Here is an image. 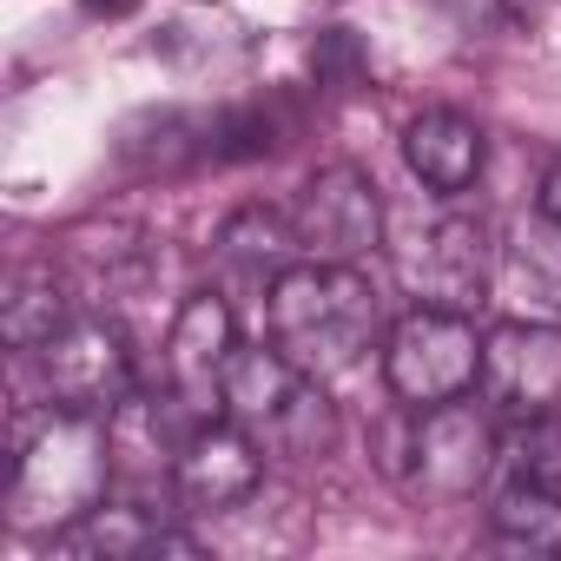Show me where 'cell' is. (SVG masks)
Returning a JSON list of instances; mask_svg holds the SVG:
<instances>
[{
  "label": "cell",
  "mask_w": 561,
  "mask_h": 561,
  "mask_svg": "<svg viewBox=\"0 0 561 561\" xmlns=\"http://www.w3.org/2000/svg\"><path fill=\"white\" fill-rule=\"evenodd\" d=\"M291 225H298L305 257L364 264L383 244V198H377V185L357 165H324L291 198Z\"/></svg>",
  "instance_id": "52a82bcc"
},
{
  "label": "cell",
  "mask_w": 561,
  "mask_h": 561,
  "mask_svg": "<svg viewBox=\"0 0 561 561\" xmlns=\"http://www.w3.org/2000/svg\"><path fill=\"white\" fill-rule=\"evenodd\" d=\"M80 8H87V14H100V21H119V14H133V8H139V0H80Z\"/></svg>",
  "instance_id": "d6986e66"
},
{
  "label": "cell",
  "mask_w": 561,
  "mask_h": 561,
  "mask_svg": "<svg viewBox=\"0 0 561 561\" xmlns=\"http://www.w3.org/2000/svg\"><path fill=\"white\" fill-rule=\"evenodd\" d=\"M47 410L60 416H87V423H113L133 403V344L106 311H73L41 351H34Z\"/></svg>",
  "instance_id": "3957f363"
},
{
  "label": "cell",
  "mask_w": 561,
  "mask_h": 561,
  "mask_svg": "<svg viewBox=\"0 0 561 561\" xmlns=\"http://www.w3.org/2000/svg\"><path fill=\"white\" fill-rule=\"evenodd\" d=\"M403 456H410L403 476H410L416 495H430V502H469L489 482V469L502 462V436L489 430V416L476 403L456 397V403L416 410V430H410Z\"/></svg>",
  "instance_id": "8992f818"
},
{
  "label": "cell",
  "mask_w": 561,
  "mask_h": 561,
  "mask_svg": "<svg viewBox=\"0 0 561 561\" xmlns=\"http://www.w3.org/2000/svg\"><path fill=\"white\" fill-rule=\"evenodd\" d=\"M535 211H541V225L561 231V159L548 165V179H541V192H535Z\"/></svg>",
  "instance_id": "ac0fdd59"
},
{
  "label": "cell",
  "mask_w": 561,
  "mask_h": 561,
  "mask_svg": "<svg viewBox=\"0 0 561 561\" xmlns=\"http://www.w3.org/2000/svg\"><path fill=\"white\" fill-rule=\"evenodd\" d=\"M218 257L231 264V271H244V277H257V285L271 291L277 277H285L298 257H305V244H298V225H291V211H238V218H225V231H218Z\"/></svg>",
  "instance_id": "4fadbf2b"
},
{
  "label": "cell",
  "mask_w": 561,
  "mask_h": 561,
  "mask_svg": "<svg viewBox=\"0 0 561 561\" xmlns=\"http://www.w3.org/2000/svg\"><path fill=\"white\" fill-rule=\"evenodd\" d=\"M482 370V331L476 311H436V305H410L390 337H383V383L397 403L410 410H436L456 403Z\"/></svg>",
  "instance_id": "277c9868"
},
{
  "label": "cell",
  "mask_w": 561,
  "mask_h": 561,
  "mask_svg": "<svg viewBox=\"0 0 561 561\" xmlns=\"http://www.w3.org/2000/svg\"><path fill=\"white\" fill-rule=\"evenodd\" d=\"M238 357V318L218 291L185 298V311L172 318L165 337V390H179L192 410L225 416V370Z\"/></svg>",
  "instance_id": "30bf717a"
},
{
  "label": "cell",
  "mask_w": 561,
  "mask_h": 561,
  "mask_svg": "<svg viewBox=\"0 0 561 561\" xmlns=\"http://www.w3.org/2000/svg\"><path fill=\"white\" fill-rule=\"evenodd\" d=\"M482 159H489L482 126L449 113V106H430L403 126V165L430 198H462L482 179Z\"/></svg>",
  "instance_id": "7c38bea8"
},
{
  "label": "cell",
  "mask_w": 561,
  "mask_h": 561,
  "mask_svg": "<svg viewBox=\"0 0 561 561\" xmlns=\"http://www.w3.org/2000/svg\"><path fill=\"white\" fill-rule=\"evenodd\" d=\"M390 264H397V285L416 305L476 311L489 298V277H495V244H489L482 218H469V211H430V218H416L390 244Z\"/></svg>",
  "instance_id": "5b68a950"
},
{
  "label": "cell",
  "mask_w": 561,
  "mask_h": 561,
  "mask_svg": "<svg viewBox=\"0 0 561 561\" xmlns=\"http://www.w3.org/2000/svg\"><path fill=\"white\" fill-rule=\"evenodd\" d=\"M489 535L515 554H561V489L508 476L489 508Z\"/></svg>",
  "instance_id": "5bb4252c"
},
{
  "label": "cell",
  "mask_w": 561,
  "mask_h": 561,
  "mask_svg": "<svg viewBox=\"0 0 561 561\" xmlns=\"http://www.w3.org/2000/svg\"><path fill=\"white\" fill-rule=\"evenodd\" d=\"M482 397L515 423V416H548L561 410V324H495L482 331Z\"/></svg>",
  "instance_id": "9c48e42d"
},
{
  "label": "cell",
  "mask_w": 561,
  "mask_h": 561,
  "mask_svg": "<svg viewBox=\"0 0 561 561\" xmlns=\"http://www.w3.org/2000/svg\"><path fill=\"white\" fill-rule=\"evenodd\" d=\"M60 554H87V561H159V554H198V541L185 528H172L165 515H152L146 502H93L80 522H67L54 535Z\"/></svg>",
  "instance_id": "8fae6325"
},
{
  "label": "cell",
  "mask_w": 561,
  "mask_h": 561,
  "mask_svg": "<svg viewBox=\"0 0 561 561\" xmlns=\"http://www.w3.org/2000/svg\"><path fill=\"white\" fill-rule=\"evenodd\" d=\"M67 318H73V305H67V291H60L54 271H21V277H14V291H8V344H14V351L34 357Z\"/></svg>",
  "instance_id": "9a60e30c"
},
{
  "label": "cell",
  "mask_w": 561,
  "mask_h": 561,
  "mask_svg": "<svg viewBox=\"0 0 561 561\" xmlns=\"http://www.w3.org/2000/svg\"><path fill=\"white\" fill-rule=\"evenodd\" d=\"M225 416L271 456V462H311L331 456L337 443V410L324 397V377H311L305 364H291L285 351H244L225 370Z\"/></svg>",
  "instance_id": "7a4b0ae2"
},
{
  "label": "cell",
  "mask_w": 561,
  "mask_h": 561,
  "mask_svg": "<svg viewBox=\"0 0 561 561\" xmlns=\"http://www.w3.org/2000/svg\"><path fill=\"white\" fill-rule=\"evenodd\" d=\"M311 67H318V80H364V54H357V41H351L344 27L318 34V47H311Z\"/></svg>",
  "instance_id": "e0dca14e"
},
{
  "label": "cell",
  "mask_w": 561,
  "mask_h": 561,
  "mask_svg": "<svg viewBox=\"0 0 561 561\" xmlns=\"http://www.w3.org/2000/svg\"><path fill=\"white\" fill-rule=\"evenodd\" d=\"M264 324H271V344L311 377H344L390 337L377 285L337 257H298L264 291Z\"/></svg>",
  "instance_id": "6da1fadb"
},
{
  "label": "cell",
  "mask_w": 561,
  "mask_h": 561,
  "mask_svg": "<svg viewBox=\"0 0 561 561\" xmlns=\"http://www.w3.org/2000/svg\"><path fill=\"white\" fill-rule=\"evenodd\" d=\"M264 449L231 423V416H205L179 456H172V495H179V515H231L257 495L264 482Z\"/></svg>",
  "instance_id": "ba28073f"
},
{
  "label": "cell",
  "mask_w": 561,
  "mask_h": 561,
  "mask_svg": "<svg viewBox=\"0 0 561 561\" xmlns=\"http://www.w3.org/2000/svg\"><path fill=\"white\" fill-rule=\"evenodd\" d=\"M502 469L522 476V482L561 489V410H548V416H515V430L502 436Z\"/></svg>",
  "instance_id": "2e32d148"
}]
</instances>
